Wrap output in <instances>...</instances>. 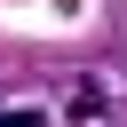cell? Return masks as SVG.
Wrapping results in <instances>:
<instances>
[{
	"instance_id": "cell-1",
	"label": "cell",
	"mask_w": 127,
	"mask_h": 127,
	"mask_svg": "<svg viewBox=\"0 0 127 127\" xmlns=\"http://www.w3.org/2000/svg\"><path fill=\"white\" fill-rule=\"evenodd\" d=\"M64 111H71V119H111V95H103V87H95V79H79V87H71V103H64Z\"/></svg>"
}]
</instances>
